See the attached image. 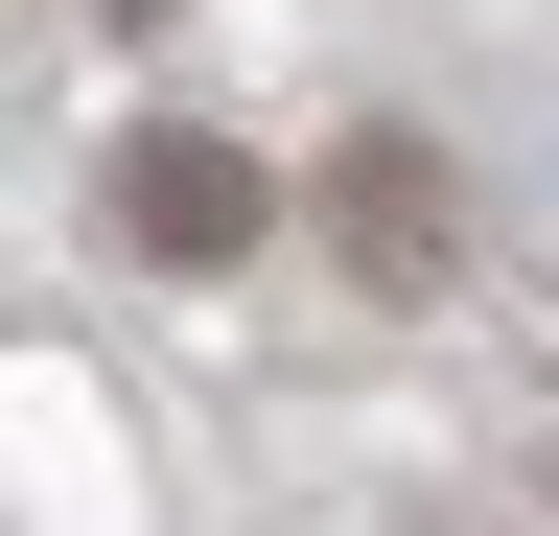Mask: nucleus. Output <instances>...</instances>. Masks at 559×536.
I'll return each mask as SVG.
<instances>
[{"label": "nucleus", "mask_w": 559, "mask_h": 536, "mask_svg": "<svg viewBox=\"0 0 559 536\" xmlns=\"http://www.w3.org/2000/svg\"><path fill=\"white\" fill-rule=\"evenodd\" d=\"M117 234L164 257V281H234V257L280 234V187L210 141V117H140V141H117Z\"/></svg>", "instance_id": "f257e3e1"}, {"label": "nucleus", "mask_w": 559, "mask_h": 536, "mask_svg": "<svg viewBox=\"0 0 559 536\" xmlns=\"http://www.w3.org/2000/svg\"><path fill=\"white\" fill-rule=\"evenodd\" d=\"M349 234H373V281H419V234H443V187H419L396 141H349Z\"/></svg>", "instance_id": "f03ea898"}]
</instances>
